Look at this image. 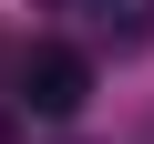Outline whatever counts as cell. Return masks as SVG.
<instances>
[{
	"label": "cell",
	"mask_w": 154,
	"mask_h": 144,
	"mask_svg": "<svg viewBox=\"0 0 154 144\" xmlns=\"http://www.w3.org/2000/svg\"><path fill=\"white\" fill-rule=\"evenodd\" d=\"M0 144H11V113H0Z\"/></svg>",
	"instance_id": "3"
},
{
	"label": "cell",
	"mask_w": 154,
	"mask_h": 144,
	"mask_svg": "<svg viewBox=\"0 0 154 144\" xmlns=\"http://www.w3.org/2000/svg\"><path fill=\"white\" fill-rule=\"evenodd\" d=\"M11 93H21V113H82L93 103V62L72 52V41H31L11 62Z\"/></svg>",
	"instance_id": "1"
},
{
	"label": "cell",
	"mask_w": 154,
	"mask_h": 144,
	"mask_svg": "<svg viewBox=\"0 0 154 144\" xmlns=\"http://www.w3.org/2000/svg\"><path fill=\"white\" fill-rule=\"evenodd\" d=\"M93 21H103L113 52H144V41H154V0H93Z\"/></svg>",
	"instance_id": "2"
}]
</instances>
